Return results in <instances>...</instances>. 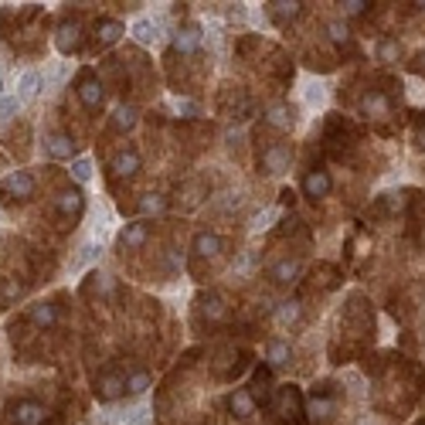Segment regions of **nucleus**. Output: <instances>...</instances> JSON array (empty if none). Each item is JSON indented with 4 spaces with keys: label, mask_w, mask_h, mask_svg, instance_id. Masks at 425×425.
Instances as JSON below:
<instances>
[{
    "label": "nucleus",
    "mask_w": 425,
    "mask_h": 425,
    "mask_svg": "<svg viewBox=\"0 0 425 425\" xmlns=\"http://www.w3.org/2000/svg\"><path fill=\"white\" fill-rule=\"evenodd\" d=\"M173 45H177V51L191 55V51H194V48L201 45V27H194V24L180 27V31H177V38H173Z\"/></svg>",
    "instance_id": "nucleus-19"
},
{
    "label": "nucleus",
    "mask_w": 425,
    "mask_h": 425,
    "mask_svg": "<svg viewBox=\"0 0 425 425\" xmlns=\"http://www.w3.org/2000/svg\"><path fill=\"white\" fill-rule=\"evenodd\" d=\"M0 293H3L7 300H17V296H21V286H17V282H3V286H0Z\"/></svg>",
    "instance_id": "nucleus-36"
},
{
    "label": "nucleus",
    "mask_w": 425,
    "mask_h": 425,
    "mask_svg": "<svg viewBox=\"0 0 425 425\" xmlns=\"http://www.w3.org/2000/svg\"><path fill=\"white\" fill-rule=\"evenodd\" d=\"M133 38H136L140 45H157V41H160V24L143 17V21L133 24Z\"/></svg>",
    "instance_id": "nucleus-18"
},
{
    "label": "nucleus",
    "mask_w": 425,
    "mask_h": 425,
    "mask_svg": "<svg viewBox=\"0 0 425 425\" xmlns=\"http://www.w3.org/2000/svg\"><path fill=\"white\" fill-rule=\"evenodd\" d=\"M272 412H276L279 419H300V415H303V395H300V388H296V385L279 388V391H276V402H272Z\"/></svg>",
    "instance_id": "nucleus-2"
},
{
    "label": "nucleus",
    "mask_w": 425,
    "mask_h": 425,
    "mask_svg": "<svg viewBox=\"0 0 425 425\" xmlns=\"http://www.w3.org/2000/svg\"><path fill=\"white\" fill-rule=\"evenodd\" d=\"M45 425H65V419H62V415H48V419H45Z\"/></svg>",
    "instance_id": "nucleus-42"
},
{
    "label": "nucleus",
    "mask_w": 425,
    "mask_h": 425,
    "mask_svg": "<svg viewBox=\"0 0 425 425\" xmlns=\"http://www.w3.org/2000/svg\"><path fill=\"white\" fill-rule=\"evenodd\" d=\"M300 10H303V3H296V0H276V3H269V14H272L276 24H289L293 17H300Z\"/></svg>",
    "instance_id": "nucleus-16"
},
{
    "label": "nucleus",
    "mask_w": 425,
    "mask_h": 425,
    "mask_svg": "<svg viewBox=\"0 0 425 425\" xmlns=\"http://www.w3.org/2000/svg\"><path fill=\"white\" fill-rule=\"evenodd\" d=\"M95 398L99 402H116L123 391H126V378L119 374V371H102L99 378H95Z\"/></svg>",
    "instance_id": "nucleus-3"
},
{
    "label": "nucleus",
    "mask_w": 425,
    "mask_h": 425,
    "mask_svg": "<svg viewBox=\"0 0 425 425\" xmlns=\"http://www.w3.org/2000/svg\"><path fill=\"white\" fill-rule=\"evenodd\" d=\"M147 235H150L147 221H133V225H126V228H123L119 242H123V245H130V249H140V245L147 242Z\"/></svg>",
    "instance_id": "nucleus-20"
},
{
    "label": "nucleus",
    "mask_w": 425,
    "mask_h": 425,
    "mask_svg": "<svg viewBox=\"0 0 425 425\" xmlns=\"http://www.w3.org/2000/svg\"><path fill=\"white\" fill-rule=\"evenodd\" d=\"M34 194V177L27 170H14L0 180V201H24Z\"/></svg>",
    "instance_id": "nucleus-1"
},
{
    "label": "nucleus",
    "mask_w": 425,
    "mask_h": 425,
    "mask_svg": "<svg viewBox=\"0 0 425 425\" xmlns=\"http://www.w3.org/2000/svg\"><path fill=\"white\" fill-rule=\"evenodd\" d=\"M289 357H293V347H289L286 340H269V364H272V367L289 364Z\"/></svg>",
    "instance_id": "nucleus-24"
},
{
    "label": "nucleus",
    "mask_w": 425,
    "mask_h": 425,
    "mask_svg": "<svg viewBox=\"0 0 425 425\" xmlns=\"http://www.w3.org/2000/svg\"><path fill=\"white\" fill-rule=\"evenodd\" d=\"M140 167H143V160H140L136 150H123V154H116V160H112V173H116V177H136Z\"/></svg>",
    "instance_id": "nucleus-11"
},
{
    "label": "nucleus",
    "mask_w": 425,
    "mask_h": 425,
    "mask_svg": "<svg viewBox=\"0 0 425 425\" xmlns=\"http://www.w3.org/2000/svg\"><path fill=\"white\" fill-rule=\"evenodd\" d=\"M82 211H85L82 191H65V194H58V215H62L65 221H75Z\"/></svg>",
    "instance_id": "nucleus-10"
},
{
    "label": "nucleus",
    "mask_w": 425,
    "mask_h": 425,
    "mask_svg": "<svg viewBox=\"0 0 425 425\" xmlns=\"http://www.w3.org/2000/svg\"><path fill=\"white\" fill-rule=\"evenodd\" d=\"M0 99H3V79H0Z\"/></svg>",
    "instance_id": "nucleus-44"
},
{
    "label": "nucleus",
    "mask_w": 425,
    "mask_h": 425,
    "mask_svg": "<svg viewBox=\"0 0 425 425\" xmlns=\"http://www.w3.org/2000/svg\"><path fill=\"white\" fill-rule=\"evenodd\" d=\"M177 109H180V112H184V116H194V112H197V109H194V102H180V106H177Z\"/></svg>",
    "instance_id": "nucleus-41"
},
{
    "label": "nucleus",
    "mask_w": 425,
    "mask_h": 425,
    "mask_svg": "<svg viewBox=\"0 0 425 425\" xmlns=\"http://www.w3.org/2000/svg\"><path fill=\"white\" fill-rule=\"evenodd\" d=\"M415 72H422V75H425V51L415 58Z\"/></svg>",
    "instance_id": "nucleus-43"
},
{
    "label": "nucleus",
    "mask_w": 425,
    "mask_h": 425,
    "mask_svg": "<svg viewBox=\"0 0 425 425\" xmlns=\"http://www.w3.org/2000/svg\"><path fill=\"white\" fill-rule=\"evenodd\" d=\"M55 45H58V51H65V55H69V51H79V48H82V24H79V21L62 24Z\"/></svg>",
    "instance_id": "nucleus-8"
},
{
    "label": "nucleus",
    "mask_w": 425,
    "mask_h": 425,
    "mask_svg": "<svg viewBox=\"0 0 425 425\" xmlns=\"http://www.w3.org/2000/svg\"><path fill=\"white\" fill-rule=\"evenodd\" d=\"M340 7H343V14H347V17H361L371 3H364V0H343Z\"/></svg>",
    "instance_id": "nucleus-33"
},
{
    "label": "nucleus",
    "mask_w": 425,
    "mask_h": 425,
    "mask_svg": "<svg viewBox=\"0 0 425 425\" xmlns=\"http://www.w3.org/2000/svg\"><path fill=\"white\" fill-rule=\"evenodd\" d=\"M378 51H381V58H385V62H391V58L398 55V41H381V48H378Z\"/></svg>",
    "instance_id": "nucleus-34"
},
{
    "label": "nucleus",
    "mask_w": 425,
    "mask_h": 425,
    "mask_svg": "<svg viewBox=\"0 0 425 425\" xmlns=\"http://www.w3.org/2000/svg\"><path fill=\"white\" fill-rule=\"evenodd\" d=\"M197 306H201V313H208V320H221V317H225V303H221L218 293H208Z\"/></svg>",
    "instance_id": "nucleus-26"
},
{
    "label": "nucleus",
    "mask_w": 425,
    "mask_h": 425,
    "mask_svg": "<svg viewBox=\"0 0 425 425\" xmlns=\"http://www.w3.org/2000/svg\"><path fill=\"white\" fill-rule=\"evenodd\" d=\"M45 150H48L51 160H69V157L75 154V140H72L69 133H51V136L45 140Z\"/></svg>",
    "instance_id": "nucleus-9"
},
{
    "label": "nucleus",
    "mask_w": 425,
    "mask_h": 425,
    "mask_svg": "<svg viewBox=\"0 0 425 425\" xmlns=\"http://www.w3.org/2000/svg\"><path fill=\"white\" fill-rule=\"evenodd\" d=\"M300 320V303H282L279 310H276V324L279 327H293Z\"/></svg>",
    "instance_id": "nucleus-29"
},
{
    "label": "nucleus",
    "mask_w": 425,
    "mask_h": 425,
    "mask_svg": "<svg viewBox=\"0 0 425 425\" xmlns=\"http://www.w3.org/2000/svg\"><path fill=\"white\" fill-rule=\"evenodd\" d=\"M150 388V374L147 371H133L130 378H126V391H133V395H143Z\"/></svg>",
    "instance_id": "nucleus-30"
},
{
    "label": "nucleus",
    "mask_w": 425,
    "mask_h": 425,
    "mask_svg": "<svg viewBox=\"0 0 425 425\" xmlns=\"http://www.w3.org/2000/svg\"><path fill=\"white\" fill-rule=\"evenodd\" d=\"M119 38H123V24H119V21H112V17L99 21V27H95V41H99V48H109V45H116Z\"/></svg>",
    "instance_id": "nucleus-15"
},
{
    "label": "nucleus",
    "mask_w": 425,
    "mask_h": 425,
    "mask_svg": "<svg viewBox=\"0 0 425 425\" xmlns=\"http://www.w3.org/2000/svg\"><path fill=\"white\" fill-rule=\"evenodd\" d=\"M330 187H334V180H330L327 170H310V173L303 177V194L313 197V201H317V197H327Z\"/></svg>",
    "instance_id": "nucleus-6"
},
{
    "label": "nucleus",
    "mask_w": 425,
    "mask_h": 425,
    "mask_svg": "<svg viewBox=\"0 0 425 425\" xmlns=\"http://www.w3.org/2000/svg\"><path fill=\"white\" fill-rule=\"evenodd\" d=\"M72 177H75L79 184H88V180H92V164H88V160H75V164H72Z\"/></svg>",
    "instance_id": "nucleus-32"
},
{
    "label": "nucleus",
    "mask_w": 425,
    "mask_h": 425,
    "mask_svg": "<svg viewBox=\"0 0 425 425\" xmlns=\"http://www.w3.org/2000/svg\"><path fill=\"white\" fill-rule=\"evenodd\" d=\"M17 109H21V99H17V95H3V99H0V119H10Z\"/></svg>",
    "instance_id": "nucleus-31"
},
{
    "label": "nucleus",
    "mask_w": 425,
    "mask_h": 425,
    "mask_svg": "<svg viewBox=\"0 0 425 425\" xmlns=\"http://www.w3.org/2000/svg\"><path fill=\"white\" fill-rule=\"evenodd\" d=\"M300 276V262L296 258H282L279 265H272V279L276 282H293Z\"/></svg>",
    "instance_id": "nucleus-25"
},
{
    "label": "nucleus",
    "mask_w": 425,
    "mask_h": 425,
    "mask_svg": "<svg viewBox=\"0 0 425 425\" xmlns=\"http://www.w3.org/2000/svg\"><path fill=\"white\" fill-rule=\"evenodd\" d=\"M126 425H150V415H147V412H140V415H133Z\"/></svg>",
    "instance_id": "nucleus-40"
},
{
    "label": "nucleus",
    "mask_w": 425,
    "mask_h": 425,
    "mask_svg": "<svg viewBox=\"0 0 425 425\" xmlns=\"http://www.w3.org/2000/svg\"><path fill=\"white\" fill-rule=\"evenodd\" d=\"M293 119H296V109H293L289 102H276V106H269V112H265V123L276 126V130H289Z\"/></svg>",
    "instance_id": "nucleus-12"
},
{
    "label": "nucleus",
    "mask_w": 425,
    "mask_h": 425,
    "mask_svg": "<svg viewBox=\"0 0 425 425\" xmlns=\"http://www.w3.org/2000/svg\"><path fill=\"white\" fill-rule=\"evenodd\" d=\"M361 109H364L367 116H388V109H391V106H388V99H385L381 92H367V95H364V102H361Z\"/></svg>",
    "instance_id": "nucleus-23"
},
{
    "label": "nucleus",
    "mask_w": 425,
    "mask_h": 425,
    "mask_svg": "<svg viewBox=\"0 0 425 425\" xmlns=\"http://www.w3.org/2000/svg\"><path fill=\"white\" fill-rule=\"evenodd\" d=\"M228 412H232V415H239V419H249V415L255 412L252 395H249L245 388H235V391L228 395Z\"/></svg>",
    "instance_id": "nucleus-13"
},
{
    "label": "nucleus",
    "mask_w": 425,
    "mask_h": 425,
    "mask_svg": "<svg viewBox=\"0 0 425 425\" xmlns=\"http://www.w3.org/2000/svg\"><path fill=\"white\" fill-rule=\"evenodd\" d=\"M415 136H419V147L425 150V112H422V119H419V126H415Z\"/></svg>",
    "instance_id": "nucleus-38"
},
{
    "label": "nucleus",
    "mask_w": 425,
    "mask_h": 425,
    "mask_svg": "<svg viewBox=\"0 0 425 425\" xmlns=\"http://www.w3.org/2000/svg\"><path fill=\"white\" fill-rule=\"evenodd\" d=\"M269 385H272V371H269V367H255L252 385H249L245 391L252 395V402H265V398H269V391H272Z\"/></svg>",
    "instance_id": "nucleus-14"
},
{
    "label": "nucleus",
    "mask_w": 425,
    "mask_h": 425,
    "mask_svg": "<svg viewBox=\"0 0 425 425\" xmlns=\"http://www.w3.org/2000/svg\"><path fill=\"white\" fill-rule=\"evenodd\" d=\"M27 317H31L34 327H51L58 320V310H55V303H34Z\"/></svg>",
    "instance_id": "nucleus-21"
},
{
    "label": "nucleus",
    "mask_w": 425,
    "mask_h": 425,
    "mask_svg": "<svg viewBox=\"0 0 425 425\" xmlns=\"http://www.w3.org/2000/svg\"><path fill=\"white\" fill-rule=\"evenodd\" d=\"M79 99H82L85 109H99L102 106V82L92 72H82V79H79Z\"/></svg>",
    "instance_id": "nucleus-7"
},
{
    "label": "nucleus",
    "mask_w": 425,
    "mask_h": 425,
    "mask_svg": "<svg viewBox=\"0 0 425 425\" xmlns=\"http://www.w3.org/2000/svg\"><path fill=\"white\" fill-rule=\"evenodd\" d=\"M327 31H330V38H334V41H347V27H343L340 21H334V24H327Z\"/></svg>",
    "instance_id": "nucleus-35"
},
{
    "label": "nucleus",
    "mask_w": 425,
    "mask_h": 425,
    "mask_svg": "<svg viewBox=\"0 0 425 425\" xmlns=\"http://www.w3.org/2000/svg\"><path fill=\"white\" fill-rule=\"evenodd\" d=\"M221 235H215V232H201V235H194V252L201 255V258H211V255L221 252Z\"/></svg>",
    "instance_id": "nucleus-17"
},
{
    "label": "nucleus",
    "mask_w": 425,
    "mask_h": 425,
    "mask_svg": "<svg viewBox=\"0 0 425 425\" xmlns=\"http://www.w3.org/2000/svg\"><path fill=\"white\" fill-rule=\"evenodd\" d=\"M10 419L14 425H45V409L38 405V402H31V398H24V402H17L14 409H10Z\"/></svg>",
    "instance_id": "nucleus-5"
},
{
    "label": "nucleus",
    "mask_w": 425,
    "mask_h": 425,
    "mask_svg": "<svg viewBox=\"0 0 425 425\" xmlns=\"http://www.w3.org/2000/svg\"><path fill=\"white\" fill-rule=\"evenodd\" d=\"M140 211H143V215H164V211H167V197H164V194H147V197L140 201Z\"/></svg>",
    "instance_id": "nucleus-28"
},
{
    "label": "nucleus",
    "mask_w": 425,
    "mask_h": 425,
    "mask_svg": "<svg viewBox=\"0 0 425 425\" xmlns=\"http://www.w3.org/2000/svg\"><path fill=\"white\" fill-rule=\"evenodd\" d=\"M38 85H41V75H38V72H24L21 82H17V99H21V102L31 99V95L38 92Z\"/></svg>",
    "instance_id": "nucleus-27"
},
{
    "label": "nucleus",
    "mask_w": 425,
    "mask_h": 425,
    "mask_svg": "<svg viewBox=\"0 0 425 425\" xmlns=\"http://www.w3.org/2000/svg\"><path fill=\"white\" fill-rule=\"evenodd\" d=\"M419 425H425V422H419Z\"/></svg>",
    "instance_id": "nucleus-45"
},
{
    "label": "nucleus",
    "mask_w": 425,
    "mask_h": 425,
    "mask_svg": "<svg viewBox=\"0 0 425 425\" xmlns=\"http://www.w3.org/2000/svg\"><path fill=\"white\" fill-rule=\"evenodd\" d=\"M289 147L286 143H272L269 150H262V160H258V167L262 173H282V170L289 167Z\"/></svg>",
    "instance_id": "nucleus-4"
},
{
    "label": "nucleus",
    "mask_w": 425,
    "mask_h": 425,
    "mask_svg": "<svg viewBox=\"0 0 425 425\" xmlns=\"http://www.w3.org/2000/svg\"><path fill=\"white\" fill-rule=\"evenodd\" d=\"M95 255H99V249H95V245H88V249L82 252V258H79L75 265H85V262H88V258H95Z\"/></svg>",
    "instance_id": "nucleus-39"
},
{
    "label": "nucleus",
    "mask_w": 425,
    "mask_h": 425,
    "mask_svg": "<svg viewBox=\"0 0 425 425\" xmlns=\"http://www.w3.org/2000/svg\"><path fill=\"white\" fill-rule=\"evenodd\" d=\"M272 218H276V211H265V215H258V218H255L252 225H255V228H269V221H272Z\"/></svg>",
    "instance_id": "nucleus-37"
},
{
    "label": "nucleus",
    "mask_w": 425,
    "mask_h": 425,
    "mask_svg": "<svg viewBox=\"0 0 425 425\" xmlns=\"http://www.w3.org/2000/svg\"><path fill=\"white\" fill-rule=\"evenodd\" d=\"M136 119H140V112H136L133 106H119V109L112 112V130H116V133H126V130L136 126Z\"/></svg>",
    "instance_id": "nucleus-22"
}]
</instances>
